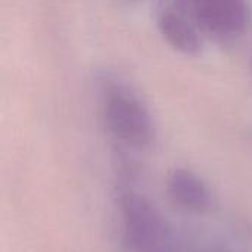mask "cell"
Returning <instances> with one entry per match:
<instances>
[{"label": "cell", "mask_w": 252, "mask_h": 252, "mask_svg": "<svg viewBox=\"0 0 252 252\" xmlns=\"http://www.w3.org/2000/svg\"><path fill=\"white\" fill-rule=\"evenodd\" d=\"M106 124L112 134L133 148H146L154 139V124L146 108L128 92L115 89L105 105Z\"/></svg>", "instance_id": "obj_1"}, {"label": "cell", "mask_w": 252, "mask_h": 252, "mask_svg": "<svg viewBox=\"0 0 252 252\" xmlns=\"http://www.w3.org/2000/svg\"><path fill=\"white\" fill-rule=\"evenodd\" d=\"M199 28L217 38L238 37L247 27L245 0H176Z\"/></svg>", "instance_id": "obj_2"}, {"label": "cell", "mask_w": 252, "mask_h": 252, "mask_svg": "<svg viewBox=\"0 0 252 252\" xmlns=\"http://www.w3.org/2000/svg\"><path fill=\"white\" fill-rule=\"evenodd\" d=\"M123 220L127 242L137 252H159L168 242L167 226L159 213L143 198L123 199Z\"/></svg>", "instance_id": "obj_3"}, {"label": "cell", "mask_w": 252, "mask_h": 252, "mask_svg": "<svg viewBox=\"0 0 252 252\" xmlns=\"http://www.w3.org/2000/svg\"><path fill=\"white\" fill-rule=\"evenodd\" d=\"M167 188L173 202L186 211L204 213L211 204V193L207 185L190 170H174L168 176Z\"/></svg>", "instance_id": "obj_4"}, {"label": "cell", "mask_w": 252, "mask_h": 252, "mask_svg": "<svg viewBox=\"0 0 252 252\" xmlns=\"http://www.w3.org/2000/svg\"><path fill=\"white\" fill-rule=\"evenodd\" d=\"M158 28L164 38L186 55H196L202 41L196 24L182 9H164L158 15Z\"/></svg>", "instance_id": "obj_5"}]
</instances>
